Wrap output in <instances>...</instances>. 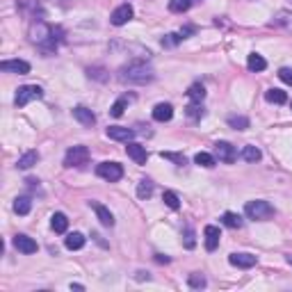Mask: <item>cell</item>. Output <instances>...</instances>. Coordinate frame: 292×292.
<instances>
[{
  "instance_id": "obj_1",
  "label": "cell",
  "mask_w": 292,
  "mask_h": 292,
  "mask_svg": "<svg viewBox=\"0 0 292 292\" xmlns=\"http://www.w3.org/2000/svg\"><path fill=\"white\" fill-rule=\"evenodd\" d=\"M153 78L155 71L146 62H128L119 71V80L128 82V85H149V82H153Z\"/></svg>"
},
{
  "instance_id": "obj_2",
  "label": "cell",
  "mask_w": 292,
  "mask_h": 292,
  "mask_svg": "<svg viewBox=\"0 0 292 292\" xmlns=\"http://www.w3.org/2000/svg\"><path fill=\"white\" fill-rule=\"evenodd\" d=\"M57 34H62L59 27L46 25V23H41V21L36 23V25H32V30H30V39L34 41L44 53H53V50L57 48V41L62 39V36H57Z\"/></svg>"
},
{
  "instance_id": "obj_3",
  "label": "cell",
  "mask_w": 292,
  "mask_h": 292,
  "mask_svg": "<svg viewBox=\"0 0 292 292\" xmlns=\"http://www.w3.org/2000/svg\"><path fill=\"white\" fill-rule=\"evenodd\" d=\"M244 214L249 219H253V222H265V219L274 217V205L269 203V201H249V203L244 205Z\"/></svg>"
},
{
  "instance_id": "obj_4",
  "label": "cell",
  "mask_w": 292,
  "mask_h": 292,
  "mask_svg": "<svg viewBox=\"0 0 292 292\" xmlns=\"http://www.w3.org/2000/svg\"><path fill=\"white\" fill-rule=\"evenodd\" d=\"M39 98H44V89H41V87H36V85H23V87H18L14 103H16V107H25L30 100H39Z\"/></svg>"
},
{
  "instance_id": "obj_5",
  "label": "cell",
  "mask_w": 292,
  "mask_h": 292,
  "mask_svg": "<svg viewBox=\"0 0 292 292\" xmlns=\"http://www.w3.org/2000/svg\"><path fill=\"white\" fill-rule=\"evenodd\" d=\"M96 173L107 182H117L123 178V167L119 162H100L98 167H96Z\"/></svg>"
},
{
  "instance_id": "obj_6",
  "label": "cell",
  "mask_w": 292,
  "mask_h": 292,
  "mask_svg": "<svg viewBox=\"0 0 292 292\" xmlns=\"http://www.w3.org/2000/svg\"><path fill=\"white\" fill-rule=\"evenodd\" d=\"M89 160V149L87 146H71L64 155V167H80Z\"/></svg>"
},
{
  "instance_id": "obj_7",
  "label": "cell",
  "mask_w": 292,
  "mask_h": 292,
  "mask_svg": "<svg viewBox=\"0 0 292 292\" xmlns=\"http://www.w3.org/2000/svg\"><path fill=\"white\" fill-rule=\"evenodd\" d=\"M214 155L219 158V162H226V164H233L237 158V149L228 141H217L214 144Z\"/></svg>"
},
{
  "instance_id": "obj_8",
  "label": "cell",
  "mask_w": 292,
  "mask_h": 292,
  "mask_svg": "<svg viewBox=\"0 0 292 292\" xmlns=\"http://www.w3.org/2000/svg\"><path fill=\"white\" fill-rule=\"evenodd\" d=\"M0 71L25 76V73H30V64L25 59H5V62H0Z\"/></svg>"
},
{
  "instance_id": "obj_9",
  "label": "cell",
  "mask_w": 292,
  "mask_h": 292,
  "mask_svg": "<svg viewBox=\"0 0 292 292\" xmlns=\"http://www.w3.org/2000/svg\"><path fill=\"white\" fill-rule=\"evenodd\" d=\"M132 14L135 12H132V7L128 3L119 5V7L112 12V16H110V23H112V25H126V23L132 18Z\"/></svg>"
},
{
  "instance_id": "obj_10",
  "label": "cell",
  "mask_w": 292,
  "mask_h": 292,
  "mask_svg": "<svg viewBox=\"0 0 292 292\" xmlns=\"http://www.w3.org/2000/svg\"><path fill=\"white\" fill-rule=\"evenodd\" d=\"M126 153H128V158H130L135 164H146V160H149V153H146V149H144L141 144H137V141H128Z\"/></svg>"
},
{
  "instance_id": "obj_11",
  "label": "cell",
  "mask_w": 292,
  "mask_h": 292,
  "mask_svg": "<svg viewBox=\"0 0 292 292\" xmlns=\"http://www.w3.org/2000/svg\"><path fill=\"white\" fill-rule=\"evenodd\" d=\"M73 119H76V121H80L85 128H91L96 123V114L91 112L89 107H85V105H78V107H73Z\"/></svg>"
},
{
  "instance_id": "obj_12",
  "label": "cell",
  "mask_w": 292,
  "mask_h": 292,
  "mask_svg": "<svg viewBox=\"0 0 292 292\" xmlns=\"http://www.w3.org/2000/svg\"><path fill=\"white\" fill-rule=\"evenodd\" d=\"M107 137L114 141H130L132 137H135V130L132 128H123V126H110L107 128Z\"/></svg>"
},
{
  "instance_id": "obj_13",
  "label": "cell",
  "mask_w": 292,
  "mask_h": 292,
  "mask_svg": "<svg viewBox=\"0 0 292 292\" xmlns=\"http://www.w3.org/2000/svg\"><path fill=\"white\" fill-rule=\"evenodd\" d=\"M14 246H16L21 253H34V251H36V242L32 240V237L23 235V233L14 235Z\"/></svg>"
},
{
  "instance_id": "obj_14",
  "label": "cell",
  "mask_w": 292,
  "mask_h": 292,
  "mask_svg": "<svg viewBox=\"0 0 292 292\" xmlns=\"http://www.w3.org/2000/svg\"><path fill=\"white\" fill-rule=\"evenodd\" d=\"M228 263L235 265V267H242V269H249L256 265V256L251 253H231L228 256Z\"/></svg>"
},
{
  "instance_id": "obj_15",
  "label": "cell",
  "mask_w": 292,
  "mask_h": 292,
  "mask_svg": "<svg viewBox=\"0 0 292 292\" xmlns=\"http://www.w3.org/2000/svg\"><path fill=\"white\" fill-rule=\"evenodd\" d=\"M203 237H205V249H208V251H214V249L219 246V237H222V233H219L217 226H205Z\"/></svg>"
},
{
  "instance_id": "obj_16",
  "label": "cell",
  "mask_w": 292,
  "mask_h": 292,
  "mask_svg": "<svg viewBox=\"0 0 292 292\" xmlns=\"http://www.w3.org/2000/svg\"><path fill=\"white\" fill-rule=\"evenodd\" d=\"M171 117H173V107L169 103H158L153 107V119H155V121L164 123V121H171Z\"/></svg>"
},
{
  "instance_id": "obj_17",
  "label": "cell",
  "mask_w": 292,
  "mask_h": 292,
  "mask_svg": "<svg viewBox=\"0 0 292 292\" xmlns=\"http://www.w3.org/2000/svg\"><path fill=\"white\" fill-rule=\"evenodd\" d=\"M91 208H94L96 217H98V222L103 224V226H114V217H112V212H110L105 205H100V203H96V201H91Z\"/></svg>"
},
{
  "instance_id": "obj_18",
  "label": "cell",
  "mask_w": 292,
  "mask_h": 292,
  "mask_svg": "<svg viewBox=\"0 0 292 292\" xmlns=\"http://www.w3.org/2000/svg\"><path fill=\"white\" fill-rule=\"evenodd\" d=\"M272 25H274V27H283V30H290V32H292V12H287V9H281V12H276V16H274Z\"/></svg>"
},
{
  "instance_id": "obj_19",
  "label": "cell",
  "mask_w": 292,
  "mask_h": 292,
  "mask_svg": "<svg viewBox=\"0 0 292 292\" xmlns=\"http://www.w3.org/2000/svg\"><path fill=\"white\" fill-rule=\"evenodd\" d=\"M36 162H39V153H36V151H27V153H23L21 158H18L16 167L18 169H30V167H34Z\"/></svg>"
},
{
  "instance_id": "obj_20",
  "label": "cell",
  "mask_w": 292,
  "mask_h": 292,
  "mask_svg": "<svg viewBox=\"0 0 292 292\" xmlns=\"http://www.w3.org/2000/svg\"><path fill=\"white\" fill-rule=\"evenodd\" d=\"M50 226H53L55 233H66V228H68L66 214H64V212H55L53 217H50Z\"/></svg>"
},
{
  "instance_id": "obj_21",
  "label": "cell",
  "mask_w": 292,
  "mask_h": 292,
  "mask_svg": "<svg viewBox=\"0 0 292 292\" xmlns=\"http://www.w3.org/2000/svg\"><path fill=\"white\" fill-rule=\"evenodd\" d=\"M246 66H249V71H265L267 68V62H265V57L263 55H258V53H251L249 55V59H246Z\"/></svg>"
},
{
  "instance_id": "obj_22",
  "label": "cell",
  "mask_w": 292,
  "mask_h": 292,
  "mask_svg": "<svg viewBox=\"0 0 292 292\" xmlns=\"http://www.w3.org/2000/svg\"><path fill=\"white\" fill-rule=\"evenodd\" d=\"M151 194H153V180L151 178H141L139 185H137V196L139 199H151Z\"/></svg>"
},
{
  "instance_id": "obj_23",
  "label": "cell",
  "mask_w": 292,
  "mask_h": 292,
  "mask_svg": "<svg viewBox=\"0 0 292 292\" xmlns=\"http://www.w3.org/2000/svg\"><path fill=\"white\" fill-rule=\"evenodd\" d=\"M30 210H32L30 196H18V199L14 201V212H16V214H27Z\"/></svg>"
},
{
  "instance_id": "obj_24",
  "label": "cell",
  "mask_w": 292,
  "mask_h": 292,
  "mask_svg": "<svg viewBox=\"0 0 292 292\" xmlns=\"http://www.w3.org/2000/svg\"><path fill=\"white\" fill-rule=\"evenodd\" d=\"M66 249H71V251H78V249H82L85 246V235L82 233H71V235L66 237Z\"/></svg>"
},
{
  "instance_id": "obj_25",
  "label": "cell",
  "mask_w": 292,
  "mask_h": 292,
  "mask_svg": "<svg viewBox=\"0 0 292 292\" xmlns=\"http://www.w3.org/2000/svg\"><path fill=\"white\" fill-rule=\"evenodd\" d=\"M187 96H190V98L194 100V103H201V100L205 98V87L201 85V82H194V85H192L190 89H187Z\"/></svg>"
},
{
  "instance_id": "obj_26",
  "label": "cell",
  "mask_w": 292,
  "mask_h": 292,
  "mask_svg": "<svg viewBox=\"0 0 292 292\" xmlns=\"http://www.w3.org/2000/svg\"><path fill=\"white\" fill-rule=\"evenodd\" d=\"M265 98L269 100V103H276V105H283L287 100V94L281 89H267L265 91Z\"/></svg>"
},
{
  "instance_id": "obj_27",
  "label": "cell",
  "mask_w": 292,
  "mask_h": 292,
  "mask_svg": "<svg viewBox=\"0 0 292 292\" xmlns=\"http://www.w3.org/2000/svg\"><path fill=\"white\" fill-rule=\"evenodd\" d=\"M228 126L235 128V130H246L249 128V119L242 117V114H231L228 117Z\"/></svg>"
},
{
  "instance_id": "obj_28",
  "label": "cell",
  "mask_w": 292,
  "mask_h": 292,
  "mask_svg": "<svg viewBox=\"0 0 292 292\" xmlns=\"http://www.w3.org/2000/svg\"><path fill=\"white\" fill-rule=\"evenodd\" d=\"M222 224L228 228H240L242 226V217L237 212H224L222 214Z\"/></svg>"
},
{
  "instance_id": "obj_29",
  "label": "cell",
  "mask_w": 292,
  "mask_h": 292,
  "mask_svg": "<svg viewBox=\"0 0 292 292\" xmlns=\"http://www.w3.org/2000/svg\"><path fill=\"white\" fill-rule=\"evenodd\" d=\"M194 3L196 0H169V9H171L173 14H180V12H187Z\"/></svg>"
},
{
  "instance_id": "obj_30",
  "label": "cell",
  "mask_w": 292,
  "mask_h": 292,
  "mask_svg": "<svg viewBox=\"0 0 292 292\" xmlns=\"http://www.w3.org/2000/svg\"><path fill=\"white\" fill-rule=\"evenodd\" d=\"M242 158H244L246 162H258V160L263 158V153H260L258 146H244V149H242Z\"/></svg>"
},
{
  "instance_id": "obj_31",
  "label": "cell",
  "mask_w": 292,
  "mask_h": 292,
  "mask_svg": "<svg viewBox=\"0 0 292 292\" xmlns=\"http://www.w3.org/2000/svg\"><path fill=\"white\" fill-rule=\"evenodd\" d=\"M194 162L199 164V167H214V155H210V153H205V151H201V153H196L194 155Z\"/></svg>"
},
{
  "instance_id": "obj_32",
  "label": "cell",
  "mask_w": 292,
  "mask_h": 292,
  "mask_svg": "<svg viewBox=\"0 0 292 292\" xmlns=\"http://www.w3.org/2000/svg\"><path fill=\"white\" fill-rule=\"evenodd\" d=\"M187 283H190V287H194V290H201V287L208 285V281H205L203 274H196V272L187 276Z\"/></svg>"
},
{
  "instance_id": "obj_33",
  "label": "cell",
  "mask_w": 292,
  "mask_h": 292,
  "mask_svg": "<svg viewBox=\"0 0 292 292\" xmlns=\"http://www.w3.org/2000/svg\"><path fill=\"white\" fill-rule=\"evenodd\" d=\"M180 41H182L180 32H171V34H164L162 36V46H164V48H173V46H178Z\"/></svg>"
},
{
  "instance_id": "obj_34",
  "label": "cell",
  "mask_w": 292,
  "mask_h": 292,
  "mask_svg": "<svg viewBox=\"0 0 292 292\" xmlns=\"http://www.w3.org/2000/svg\"><path fill=\"white\" fill-rule=\"evenodd\" d=\"M185 112H187V117H190V119H201L205 114V110H203V105H201V103H192V105H187V107H185Z\"/></svg>"
},
{
  "instance_id": "obj_35",
  "label": "cell",
  "mask_w": 292,
  "mask_h": 292,
  "mask_svg": "<svg viewBox=\"0 0 292 292\" xmlns=\"http://www.w3.org/2000/svg\"><path fill=\"white\" fill-rule=\"evenodd\" d=\"M162 201H164V205H169L171 210H178V208H180V199H178L173 192H164V194H162Z\"/></svg>"
},
{
  "instance_id": "obj_36",
  "label": "cell",
  "mask_w": 292,
  "mask_h": 292,
  "mask_svg": "<svg viewBox=\"0 0 292 292\" xmlns=\"http://www.w3.org/2000/svg\"><path fill=\"white\" fill-rule=\"evenodd\" d=\"M126 105H128V96H123V98H119L117 103L110 107V114H112V117H121L123 110H126Z\"/></svg>"
},
{
  "instance_id": "obj_37",
  "label": "cell",
  "mask_w": 292,
  "mask_h": 292,
  "mask_svg": "<svg viewBox=\"0 0 292 292\" xmlns=\"http://www.w3.org/2000/svg\"><path fill=\"white\" fill-rule=\"evenodd\" d=\"M160 155H162L164 160H171V162H176L178 167H182V164L187 162V160H185V155H182V153H171V151H162V153H160Z\"/></svg>"
},
{
  "instance_id": "obj_38",
  "label": "cell",
  "mask_w": 292,
  "mask_h": 292,
  "mask_svg": "<svg viewBox=\"0 0 292 292\" xmlns=\"http://www.w3.org/2000/svg\"><path fill=\"white\" fill-rule=\"evenodd\" d=\"M278 78H281L285 85H292V68H287V66H283L281 71H278Z\"/></svg>"
},
{
  "instance_id": "obj_39",
  "label": "cell",
  "mask_w": 292,
  "mask_h": 292,
  "mask_svg": "<svg viewBox=\"0 0 292 292\" xmlns=\"http://www.w3.org/2000/svg\"><path fill=\"white\" fill-rule=\"evenodd\" d=\"M194 244H196V242H194V231L187 228V231H185V246H187V249H194Z\"/></svg>"
},
{
  "instance_id": "obj_40",
  "label": "cell",
  "mask_w": 292,
  "mask_h": 292,
  "mask_svg": "<svg viewBox=\"0 0 292 292\" xmlns=\"http://www.w3.org/2000/svg\"><path fill=\"white\" fill-rule=\"evenodd\" d=\"M87 73H89V78H96V80H100V82L107 80V76H100V73H105L103 68H89Z\"/></svg>"
},
{
  "instance_id": "obj_41",
  "label": "cell",
  "mask_w": 292,
  "mask_h": 292,
  "mask_svg": "<svg viewBox=\"0 0 292 292\" xmlns=\"http://www.w3.org/2000/svg\"><path fill=\"white\" fill-rule=\"evenodd\" d=\"M178 32H180V36H182V39H187V36H190V34H194V32H196V27H194V25H185V27H180V30H178Z\"/></svg>"
},
{
  "instance_id": "obj_42",
  "label": "cell",
  "mask_w": 292,
  "mask_h": 292,
  "mask_svg": "<svg viewBox=\"0 0 292 292\" xmlns=\"http://www.w3.org/2000/svg\"><path fill=\"white\" fill-rule=\"evenodd\" d=\"M155 260H158V263H169V260H171V258H169V256H162V253H158V256H155Z\"/></svg>"
},
{
  "instance_id": "obj_43",
  "label": "cell",
  "mask_w": 292,
  "mask_h": 292,
  "mask_svg": "<svg viewBox=\"0 0 292 292\" xmlns=\"http://www.w3.org/2000/svg\"><path fill=\"white\" fill-rule=\"evenodd\" d=\"M71 290H85V287H82L80 283H71Z\"/></svg>"
},
{
  "instance_id": "obj_44",
  "label": "cell",
  "mask_w": 292,
  "mask_h": 292,
  "mask_svg": "<svg viewBox=\"0 0 292 292\" xmlns=\"http://www.w3.org/2000/svg\"><path fill=\"white\" fill-rule=\"evenodd\" d=\"M137 278H139V281H144V278H149V274H144V272H137Z\"/></svg>"
},
{
  "instance_id": "obj_45",
  "label": "cell",
  "mask_w": 292,
  "mask_h": 292,
  "mask_svg": "<svg viewBox=\"0 0 292 292\" xmlns=\"http://www.w3.org/2000/svg\"><path fill=\"white\" fill-rule=\"evenodd\" d=\"M287 263H290V265H292V253H290V256H287Z\"/></svg>"
}]
</instances>
